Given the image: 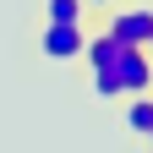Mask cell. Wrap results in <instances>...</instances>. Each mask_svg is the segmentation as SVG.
Masks as SVG:
<instances>
[{"instance_id":"cell-1","label":"cell","mask_w":153,"mask_h":153,"mask_svg":"<svg viewBox=\"0 0 153 153\" xmlns=\"http://www.w3.org/2000/svg\"><path fill=\"white\" fill-rule=\"evenodd\" d=\"M104 33L115 44H131V49H148L153 38V6H109V22Z\"/></svg>"},{"instance_id":"cell-2","label":"cell","mask_w":153,"mask_h":153,"mask_svg":"<svg viewBox=\"0 0 153 153\" xmlns=\"http://www.w3.org/2000/svg\"><path fill=\"white\" fill-rule=\"evenodd\" d=\"M115 82H120V99H137V93H153V60H148V49H120L115 55Z\"/></svg>"},{"instance_id":"cell-3","label":"cell","mask_w":153,"mask_h":153,"mask_svg":"<svg viewBox=\"0 0 153 153\" xmlns=\"http://www.w3.org/2000/svg\"><path fill=\"white\" fill-rule=\"evenodd\" d=\"M82 44H88L82 22H44V33H38L44 60H82Z\"/></svg>"},{"instance_id":"cell-7","label":"cell","mask_w":153,"mask_h":153,"mask_svg":"<svg viewBox=\"0 0 153 153\" xmlns=\"http://www.w3.org/2000/svg\"><path fill=\"white\" fill-rule=\"evenodd\" d=\"M93 76V93H99V99H120V82H115V71L104 66V71H88Z\"/></svg>"},{"instance_id":"cell-6","label":"cell","mask_w":153,"mask_h":153,"mask_svg":"<svg viewBox=\"0 0 153 153\" xmlns=\"http://www.w3.org/2000/svg\"><path fill=\"white\" fill-rule=\"evenodd\" d=\"M88 6L82 0H44V22H82Z\"/></svg>"},{"instance_id":"cell-8","label":"cell","mask_w":153,"mask_h":153,"mask_svg":"<svg viewBox=\"0 0 153 153\" xmlns=\"http://www.w3.org/2000/svg\"><path fill=\"white\" fill-rule=\"evenodd\" d=\"M82 6H88V11H109L115 0H82Z\"/></svg>"},{"instance_id":"cell-5","label":"cell","mask_w":153,"mask_h":153,"mask_svg":"<svg viewBox=\"0 0 153 153\" xmlns=\"http://www.w3.org/2000/svg\"><path fill=\"white\" fill-rule=\"evenodd\" d=\"M126 131H137V137L153 131V93H137V99L126 104Z\"/></svg>"},{"instance_id":"cell-10","label":"cell","mask_w":153,"mask_h":153,"mask_svg":"<svg viewBox=\"0 0 153 153\" xmlns=\"http://www.w3.org/2000/svg\"><path fill=\"white\" fill-rule=\"evenodd\" d=\"M148 142H153V131H148Z\"/></svg>"},{"instance_id":"cell-4","label":"cell","mask_w":153,"mask_h":153,"mask_svg":"<svg viewBox=\"0 0 153 153\" xmlns=\"http://www.w3.org/2000/svg\"><path fill=\"white\" fill-rule=\"evenodd\" d=\"M126 44H115V38L99 27V33H88V44H82V60H88V71H104V66H115V55H120Z\"/></svg>"},{"instance_id":"cell-9","label":"cell","mask_w":153,"mask_h":153,"mask_svg":"<svg viewBox=\"0 0 153 153\" xmlns=\"http://www.w3.org/2000/svg\"><path fill=\"white\" fill-rule=\"evenodd\" d=\"M148 60H153V38H148Z\"/></svg>"}]
</instances>
